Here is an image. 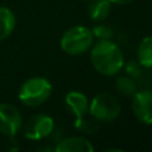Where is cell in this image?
I'll list each match as a JSON object with an SVG mask.
<instances>
[{"instance_id": "obj_1", "label": "cell", "mask_w": 152, "mask_h": 152, "mask_svg": "<svg viewBox=\"0 0 152 152\" xmlns=\"http://www.w3.org/2000/svg\"><path fill=\"white\" fill-rule=\"evenodd\" d=\"M91 63L103 76H115L124 68V56L120 47L112 40H99L91 47Z\"/></svg>"}, {"instance_id": "obj_2", "label": "cell", "mask_w": 152, "mask_h": 152, "mask_svg": "<svg viewBox=\"0 0 152 152\" xmlns=\"http://www.w3.org/2000/svg\"><path fill=\"white\" fill-rule=\"evenodd\" d=\"M52 94V84L43 76L29 77L20 86L18 97L27 107H37L50 99Z\"/></svg>"}, {"instance_id": "obj_3", "label": "cell", "mask_w": 152, "mask_h": 152, "mask_svg": "<svg viewBox=\"0 0 152 152\" xmlns=\"http://www.w3.org/2000/svg\"><path fill=\"white\" fill-rule=\"evenodd\" d=\"M92 29L84 26H74L68 28L60 37V48L66 53L77 56L91 50L94 45Z\"/></svg>"}, {"instance_id": "obj_4", "label": "cell", "mask_w": 152, "mask_h": 152, "mask_svg": "<svg viewBox=\"0 0 152 152\" xmlns=\"http://www.w3.org/2000/svg\"><path fill=\"white\" fill-rule=\"evenodd\" d=\"M121 112V107L116 96L108 92L97 94L92 97L88 105V113L97 121L110 123L119 118Z\"/></svg>"}, {"instance_id": "obj_5", "label": "cell", "mask_w": 152, "mask_h": 152, "mask_svg": "<svg viewBox=\"0 0 152 152\" xmlns=\"http://www.w3.org/2000/svg\"><path fill=\"white\" fill-rule=\"evenodd\" d=\"M55 128V121L45 113H36L27 120L24 126V136L29 140L39 142L52 134Z\"/></svg>"}, {"instance_id": "obj_6", "label": "cell", "mask_w": 152, "mask_h": 152, "mask_svg": "<svg viewBox=\"0 0 152 152\" xmlns=\"http://www.w3.org/2000/svg\"><path fill=\"white\" fill-rule=\"evenodd\" d=\"M23 127V116L12 104L0 103V135L15 136Z\"/></svg>"}, {"instance_id": "obj_7", "label": "cell", "mask_w": 152, "mask_h": 152, "mask_svg": "<svg viewBox=\"0 0 152 152\" xmlns=\"http://www.w3.org/2000/svg\"><path fill=\"white\" fill-rule=\"evenodd\" d=\"M132 112L140 123L152 126V91L142 89L132 95Z\"/></svg>"}, {"instance_id": "obj_8", "label": "cell", "mask_w": 152, "mask_h": 152, "mask_svg": "<svg viewBox=\"0 0 152 152\" xmlns=\"http://www.w3.org/2000/svg\"><path fill=\"white\" fill-rule=\"evenodd\" d=\"M66 105L68 111L76 118V127L80 126L86 113H88L89 100L84 94L79 91H69L66 95Z\"/></svg>"}, {"instance_id": "obj_9", "label": "cell", "mask_w": 152, "mask_h": 152, "mask_svg": "<svg viewBox=\"0 0 152 152\" xmlns=\"http://www.w3.org/2000/svg\"><path fill=\"white\" fill-rule=\"evenodd\" d=\"M56 152H94L95 147L88 139L81 136L64 137L55 147Z\"/></svg>"}, {"instance_id": "obj_10", "label": "cell", "mask_w": 152, "mask_h": 152, "mask_svg": "<svg viewBox=\"0 0 152 152\" xmlns=\"http://www.w3.org/2000/svg\"><path fill=\"white\" fill-rule=\"evenodd\" d=\"M111 8L112 3L110 0H91L88 5V16L91 20L100 23L110 16Z\"/></svg>"}, {"instance_id": "obj_11", "label": "cell", "mask_w": 152, "mask_h": 152, "mask_svg": "<svg viewBox=\"0 0 152 152\" xmlns=\"http://www.w3.org/2000/svg\"><path fill=\"white\" fill-rule=\"evenodd\" d=\"M15 27V13L7 7H0V40H5L7 37H10Z\"/></svg>"}, {"instance_id": "obj_12", "label": "cell", "mask_w": 152, "mask_h": 152, "mask_svg": "<svg viewBox=\"0 0 152 152\" xmlns=\"http://www.w3.org/2000/svg\"><path fill=\"white\" fill-rule=\"evenodd\" d=\"M137 63L143 68H152V36H145L140 40L136 50Z\"/></svg>"}, {"instance_id": "obj_13", "label": "cell", "mask_w": 152, "mask_h": 152, "mask_svg": "<svg viewBox=\"0 0 152 152\" xmlns=\"http://www.w3.org/2000/svg\"><path fill=\"white\" fill-rule=\"evenodd\" d=\"M116 89L123 96H132L136 92V83H135L134 77H131L128 75L119 76L116 79Z\"/></svg>"}, {"instance_id": "obj_14", "label": "cell", "mask_w": 152, "mask_h": 152, "mask_svg": "<svg viewBox=\"0 0 152 152\" xmlns=\"http://www.w3.org/2000/svg\"><path fill=\"white\" fill-rule=\"evenodd\" d=\"M92 34H94V37L99 40H111L113 36V32L110 27L104 26V24H99V26L94 27L92 28Z\"/></svg>"}, {"instance_id": "obj_15", "label": "cell", "mask_w": 152, "mask_h": 152, "mask_svg": "<svg viewBox=\"0 0 152 152\" xmlns=\"http://www.w3.org/2000/svg\"><path fill=\"white\" fill-rule=\"evenodd\" d=\"M143 67L140 66L139 63H128V66L126 67V71L127 74H128V76H131V77H136V76L140 75V71H142Z\"/></svg>"}, {"instance_id": "obj_16", "label": "cell", "mask_w": 152, "mask_h": 152, "mask_svg": "<svg viewBox=\"0 0 152 152\" xmlns=\"http://www.w3.org/2000/svg\"><path fill=\"white\" fill-rule=\"evenodd\" d=\"M112 4H119V5H124V4H129L134 0H110Z\"/></svg>"}]
</instances>
